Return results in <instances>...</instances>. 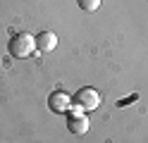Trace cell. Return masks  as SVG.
Masks as SVG:
<instances>
[{
  "label": "cell",
  "mask_w": 148,
  "mask_h": 143,
  "mask_svg": "<svg viewBox=\"0 0 148 143\" xmlns=\"http://www.w3.org/2000/svg\"><path fill=\"white\" fill-rule=\"evenodd\" d=\"M36 50V38L31 34H17L10 41V55L12 57H29Z\"/></svg>",
  "instance_id": "1"
},
{
  "label": "cell",
  "mask_w": 148,
  "mask_h": 143,
  "mask_svg": "<svg viewBox=\"0 0 148 143\" xmlns=\"http://www.w3.org/2000/svg\"><path fill=\"white\" fill-rule=\"evenodd\" d=\"M74 105H79L84 112H91V110H96L100 105V93L96 88H81L74 95Z\"/></svg>",
  "instance_id": "2"
},
{
  "label": "cell",
  "mask_w": 148,
  "mask_h": 143,
  "mask_svg": "<svg viewBox=\"0 0 148 143\" xmlns=\"http://www.w3.org/2000/svg\"><path fill=\"white\" fill-rule=\"evenodd\" d=\"M48 105H50L53 112L62 114V112H69L72 110V98H69L67 93H62V91H55L50 98H48Z\"/></svg>",
  "instance_id": "3"
},
{
  "label": "cell",
  "mask_w": 148,
  "mask_h": 143,
  "mask_svg": "<svg viewBox=\"0 0 148 143\" xmlns=\"http://www.w3.org/2000/svg\"><path fill=\"white\" fill-rule=\"evenodd\" d=\"M67 129H69L72 133H77V136L86 133V131H88V117H86V112H79V114L69 112V119H67Z\"/></svg>",
  "instance_id": "4"
},
{
  "label": "cell",
  "mask_w": 148,
  "mask_h": 143,
  "mask_svg": "<svg viewBox=\"0 0 148 143\" xmlns=\"http://www.w3.org/2000/svg\"><path fill=\"white\" fill-rule=\"evenodd\" d=\"M55 48H58V36L53 31H41L36 36V50L41 53H53Z\"/></svg>",
  "instance_id": "5"
},
{
  "label": "cell",
  "mask_w": 148,
  "mask_h": 143,
  "mask_svg": "<svg viewBox=\"0 0 148 143\" xmlns=\"http://www.w3.org/2000/svg\"><path fill=\"white\" fill-rule=\"evenodd\" d=\"M79 7L84 10V12H96V10L100 7V0H77Z\"/></svg>",
  "instance_id": "6"
}]
</instances>
